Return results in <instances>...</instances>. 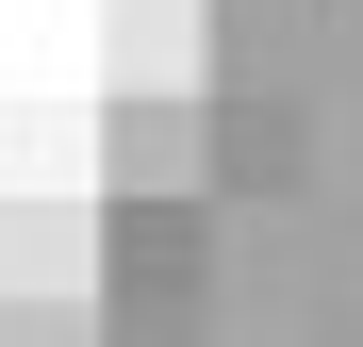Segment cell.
Instances as JSON below:
<instances>
[{
    "label": "cell",
    "mask_w": 363,
    "mask_h": 347,
    "mask_svg": "<svg viewBox=\"0 0 363 347\" xmlns=\"http://www.w3.org/2000/svg\"><path fill=\"white\" fill-rule=\"evenodd\" d=\"M231 17H248V0H231Z\"/></svg>",
    "instance_id": "3"
},
{
    "label": "cell",
    "mask_w": 363,
    "mask_h": 347,
    "mask_svg": "<svg viewBox=\"0 0 363 347\" xmlns=\"http://www.w3.org/2000/svg\"><path fill=\"white\" fill-rule=\"evenodd\" d=\"M83 331H116V298H17L0 314V347H83Z\"/></svg>",
    "instance_id": "2"
},
{
    "label": "cell",
    "mask_w": 363,
    "mask_h": 347,
    "mask_svg": "<svg viewBox=\"0 0 363 347\" xmlns=\"http://www.w3.org/2000/svg\"><path fill=\"white\" fill-rule=\"evenodd\" d=\"M199 0H99V99H199Z\"/></svg>",
    "instance_id": "1"
}]
</instances>
